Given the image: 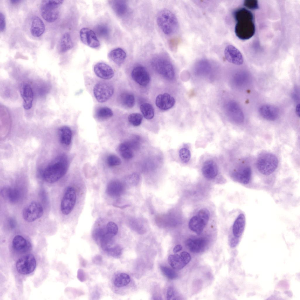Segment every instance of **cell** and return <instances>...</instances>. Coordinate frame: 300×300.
Wrapping results in <instances>:
<instances>
[{"label": "cell", "mask_w": 300, "mask_h": 300, "mask_svg": "<svg viewBox=\"0 0 300 300\" xmlns=\"http://www.w3.org/2000/svg\"><path fill=\"white\" fill-rule=\"evenodd\" d=\"M168 260L172 267L176 270L182 269L186 265L181 256L177 254L170 255Z\"/></svg>", "instance_id": "cell-30"}, {"label": "cell", "mask_w": 300, "mask_h": 300, "mask_svg": "<svg viewBox=\"0 0 300 300\" xmlns=\"http://www.w3.org/2000/svg\"><path fill=\"white\" fill-rule=\"evenodd\" d=\"M131 75L133 80L140 85L145 86L150 80L149 74L145 68L139 66L134 67L132 71Z\"/></svg>", "instance_id": "cell-13"}, {"label": "cell", "mask_w": 300, "mask_h": 300, "mask_svg": "<svg viewBox=\"0 0 300 300\" xmlns=\"http://www.w3.org/2000/svg\"><path fill=\"white\" fill-rule=\"evenodd\" d=\"M105 227L107 233L112 237L116 235L118 232L117 226L114 222H109Z\"/></svg>", "instance_id": "cell-40"}, {"label": "cell", "mask_w": 300, "mask_h": 300, "mask_svg": "<svg viewBox=\"0 0 300 300\" xmlns=\"http://www.w3.org/2000/svg\"><path fill=\"white\" fill-rule=\"evenodd\" d=\"M179 155L182 161L185 163L188 162L191 157L190 151L185 148H182L180 150Z\"/></svg>", "instance_id": "cell-41"}, {"label": "cell", "mask_w": 300, "mask_h": 300, "mask_svg": "<svg viewBox=\"0 0 300 300\" xmlns=\"http://www.w3.org/2000/svg\"><path fill=\"white\" fill-rule=\"evenodd\" d=\"M156 106L160 109L165 110H168L174 105L175 100L170 94L165 93L159 94L156 99Z\"/></svg>", "instance_id": "cell-17"}, {"label": "cell", "mask_w": 300, "mask_h": 300, "mask_svg": "<svg viewBox=\"0 0 300 300\" xmlns=\"http://www.w3.org/2000/svg\"><path fill=\"white\" fill-rule=\"evenodd\" d=\"M9 225L11 229H13L15 227L16 225L15 221L13 219H10L8 220Z\"/></svg>", "instance_id": "cell-50"}, {"label": "cell", "mask_w": 300, "mask_h": 300, "mask_svg": "<svg viewBox=\"0 0 300 300\" xmlns=\"http://www.w3.org/2000/svg\"><path fill=\"white\" fill-rule=\"evenodd\" d=\"M66 156L61 155L54 158L41 173V178L50 183H54L62 178L66 173L68 167Z\"/></svg>", "instance_id": "cell-2"}, {"label": "cell", "mask_w": 300, "mask_h": 300, "mask_svg": "<svg viewBox=\"0 0 300 300\" xmlns=\"http://www.w3.org/2000/svg\"><path fill=\"white\" fill-rule=\"evenodd\" d=\"M111 6L114 12L119 16H124L127 11L128 5L125 1H112Z\"/></svg>", "instance_id": "cell-29"}, {"label": "cell", "mask_w": 300, "mask_h": 300, "mask_svg": "<svg viewBox=\"0 0 300 300\" xmlns=\"http://www.w3.org/2000/svg\"><path fill=\"white\" fill-rule=\"evenodd\" d=\"M6 27V22L5 17L4 14L0 13V30L1 31H4Z\"/></svg>", "instance_id": "cell-48"}, {"label": "cell", "mask_w": 300, "mask_h": 300, "mask_svg": "<svg viewBox=\"0 0 300 300\" xmlns=\"http://www.w3.org/2000/svg\"><path fill=\"white\" fill-rule=\"evenodd\" d=\"M229 110L232 120L237 123L242 122L244 119V115L238 105L234 102H232L229 104Z\"/></svg>", "instance_id": "cell-26"}, {"label": "cell", "mask_w": 300, "mask_h": 300, "mask_svg": "<svg viewBox=\"0 0 300 300\" xmlns=\"http://www.w3.org/2000/svg\"><path fill=\"white\" fill-rule=\"evenodd\" d=\"M10 1L12 3L16 4L17 3H18V2L20 1H21L18 0H10Z\"/></svg>", "instance_id": "cell-53"}, {"label": "cell", "mask_w": 300, "mask_h": 300, "mask_svg": "<svg viewBox=\"0 0 300 300\" xmlns=\"http://www.w3.org/2000/svg\"><path fill=\"white\" fill-rule=\"evenodd\" d=\"M186 247L192 252L198 253L204 250L206 246V240L201 238L188 239L186 243Z\"/></svg>", "instance_id": "cell-22"}, {"label": "cell", "mask_w": 300, "mask_h": 300, "mask_svg": "<svg viewBox=\"0 0 300 300\" xmlns=\"http://www.w3.org/2000/svg\"><path fill=\"white\" fill-rule=\"evenodd\" d=\"M124 187L122 184L117 180L110 182L107 185L106 191L107 193L112 197H117L123 192Z\"/></svg>", "instance_id": "cell-27"}, {"label": "cell", "mask_w": 300, "mask_h": 300, "mask_svg": "<svg viewBox=\"0 0 300 300\" xmlns=\"http://www.w3.org/2000/svg\"><path fill=\"white\" fill-rule=\"evenodd\" d=\"M278 160L274 154L269 152L261 153L258 157L256 166L259 172L265 175L273 173L277 167Z\"/></svg>", "instance_id": "cell-4"}, {"label": "cell", "mask_w": 300, "mask_h": 300, "mask_svg": "<svg viewBox=\"0 0 300 300\" xmlns=\"http://www.w3.org/2000/svg\"><path fill=\"white\" fill-rule=\"evenodd\" d=\"M113 115L112 110L107 107L99 108L96 112L97 117L100 119H106L111 117Z\"/></svg>", "instance_id": "cell-37"}, {"label": "cell", "mask_w": 300, "mask_h": 300, "mask_svg": "<svg viewBox=\"0 0 300 300\" xmlns=\"http://www.w3.org/2000/svg\"><path fill=\"white\" fill-rule=\"evenodd\" d=\"M176 293L175 289L173 287L171 286L167 289L166 297L168 300H176L175 298Z\"/></svg>", "instance_id": "cell-45"}, {"label": "cell", "mask_w": 300, "mask_h": 300, "mask_svg": "<svg viewBox=\"0 0 300 300\" xmlns=\"http://www.w3.org/2000/svg\"><path fill=\"white\" fill-rule=\"evenodd\" d=\"M109 59L118 65L122 64L126 57V53L122 49L118 48L111 50L108 54Z\"/></svg>", "instance_id": "cell-28"}, {"label": "cell", "mask_w": 300, "mask_h": 300, "mask_svg": "<svg viewBox=\"0 0 300 300\" xmlns=\"http://www.w3.org/2000/svg\"><path fill=\"white\" fill-rule=\"evenodd\" d=\"M246 225L244 214L240 213L234 221L232 226V232L235 237L239 238L243 234Z\"/></svg>", "instance_id": "cell-24"}, {"label": "cell", "mask_w": 300, "mask_h": 300, "mask_svg": "<svg viewBox=\"0 0 300 300\" xmlns=\"http://www.w3.org/2000/svg\"><path fill=\"white\" fill-rule=\"evenodd\" d=\"M132 150L126 141L121 144L119 146V150L121 155L125 159H130L133 157Z\"/></svg>", "instance_id": "cell-35"}, {"label": "cell", "mask_w": 300, "mask_h": 300, "mask_svg": "<svg viewBox=\"0 0 300 300\" xmlns=\"http://www.w3.org/2000/svg\"><path fill=\"white\" fill-rule=\"evenodd\" d=\"M76 195L74 189L69 187L66 189L62 200L60 209L64 215L69 214L73 210L76 204Z\"/></svg>", "instance_id": "cell-8"}, {"label": "cell", "mask_w": 300, "mask_h": 300, "mask_svg": "<svg viewBox=\"0 0 300 300\" xmlns=\"http://www.w3.org/2000/svg\"><path fill=\"white\" fill-rule=\"evenodd\" d=\"M259 112L264 119L270 121L276 120L279 115V110L275 107L270 105H264L259 109Z\"/></svg>", "instance_id": "cell-19"}, {"label": "cell", "mask_w": 300, "mask_h": 300, "mask_svg": "<svg viewBox=\"0 0 300 300\" xmlns=\"http://www.w3.org/2000/svg\"><path fill=\"white\" fill-rule=\"evenodd\" d=\"M130 281V278L128 274L124 273H121L115 276L113 282L116 287H121L127 285Z\"/></svg>", "instance_id": "cell-33"}, {"label": "cell", "mask_w": 300, "mask_h": 300, "mask_svg": "<svg viewBox=\"0 0 300 300\" xmlns=\"http://www.w3.org/2000/svg\"><path fill=\"white\" fill-rule=\"evenodd\" d=\"M96 31L98 35L102 37H106L109 33L108 28L104 25H98L96 28Z\"/></svg>", "instance_id": "cell-43"}, {"label": "cell", "mask_w": 300, "mask_h": 300, "mask_svg": "<svg viewBox=\"0 0 300 300\" xmlns=\"http://www.w3.org/2000/svg\"><path fill=\"white\" fill-rule=\"evenodd\" d=\"M21 94L23 100V106L25 110H29L32 106L33 93L31 87L28 84H23L21 89Z\"/></svg>", "instance_id": "cell-18"}, {"label": "cell", "mask_w": 300, "mask_h": 300, "mask_svg": "<svg viewBox=\"0 0 300 300\" xmlns=\"http://www.w3.org/2000/svg\"><path fill=\"white\" fill-rule=\"evenodd\" d=\"M209 214L207 209L204 208L200 209L197 215L192 217L189 221V229L197 235H200L208 222Z\"/></svg>", "instance_id": "cell-7"}, {"label": "cell", "mask_w": 300, "mask_h": 300, "mask_svg": "<svg viewBox=\"0 0 300 300\" xmlns=\"http://www.w3.org/2000/svg\"><path fill=\"white\" fill-rule=\"evenodd\" d=\"M251 176L250 167L245 166L240 168L234 172L232 176L234 179L241 184L246 185L249 183Z\"/></svg>", "instance_id": "cell-16"}, {"label": "cell", "mask_w": 300, "mask_h": 300, "mask_svg": "<svg viewBox=\"0 0 300 300\" xmlns=\"http://www.w3.org/2000/svg\"><path fill=\"white\" fill-rule=\"evenodd\" d=\"M45 29L42 21L38 17H34L32 19L30 29L32 35L34 37H39L43 33Z\"/></svg>", "instance_id": "cell-25"}, {"label": "cell", "mask_w": 300, "mask_h": 300, "mask_svg": "<svg viewBox=\"0 0 300 300\" xmlns=\"http://www.w3.org/2000/svg\"><path fill=\"white\" fill-rule=\"evenodd\" d=\"M160 268L163 274L168 279H173L178 277L177 273L173 270L166 266L161 265Z\"/></svg>", "instance_id": "cell-39"}, {"label": "cell", "mask_w": 300, "mask_h": 300, "mask_svg": "<svg viewBox=\"0 0 300 300\" xmlns=\"http://www.w3.org/2000/svg\"><path fill=\"white\" fill-rule=\"evenodd\" d=\"M140 110L143 116L147 120L151 119L154 116V110L152 106L149 103L142 104L140 107Z\"/></svg>", "instance_id": "cell-36"}, {"label": "cell", "mask_w": 300, "mask_h": 300, "mask_svg": "<svg viewBox=\"0 0 300 300\" xmlns=\"http://www.w3.org/2000/svg\"><path fill=\"white\" fill-rule=\"evenodd\" d=\"M93 92L97 101L103 103L106 101L112 96L114 92V88L108 83L101 82L94 86Z\"/></svg>", "instance_id": "cell-11"}, {"label": "cell", "mask_w": 300, "mask_h": 300, "mask_svg": "<svg viewBox=\"0 0 300 300\" xmlns=\"http://www.w3.org/2000/svg\"><path fill=\"white\" fill-rule=\"evenodd\" d=\"M244 4L247 8L250 9H256L258 7L257 1L246 0L244 2Z\"/></svg>", "instance_id": "cell-46"}, {"label": "cell", "mask_w": 300, "mask_h": 300, "mask_svg": "<svg viewBox=\"0 0 300 300\" xmlns=\"http://www.w3.org/2000/svg\"><path fill=\"white\" fill-rule=\"evenodd\" d=\"M153 68L159 74L169 79L173 78L175 72L171 62L166 58L161 56L154 57L151 62Z\"/></svg>", "instance_id": "cell-6"}, {"label": "cell", "mask_w": 300, "mask_h": 300, "mask_svg": "<svg viewBox=\"0 0 300 300\" xmlns=\"http://www.w3.org/2000/svg\"><path fill=\"white\" fill-rule=\"evenodd\" d=\"M202 170L203 175L208 179L214 178L218 173L217 165L214 161L211 160L207 161L204 163Z\"/></svg>", "instance_id": "cell-23"}, {"label": "cell", "mask_w": 300, "mask_h": 300, "mask_svg": "<svg viewBox=\"0 0 300 300\" xmlns=\"http://www.w3.org/2000/svg\"><path fill=\"white\" fill-rule=\"evenodd\" d=\"M180 255L186 265L191 260L190 255L188 252L185 251L182 252L181 253Z\"/></svg>", "instance_id": "cell-47"}, {"label": "cell", "mask_w": 300, "mask_h": 300, "mask_svg": "<svg viewBox=\"0 0 300 300\" xmlns=\"http://www.w3.org/2000/svg\"><path fill=\"white\" fill-rule=\"evenodd\" d=\"M12 246L15 250L21 253L26 252L31 248L30 243L22 236L19 235L15 236L13 238Z\"/></svg>", "instance_id": "cell-21"}, {"label": "cell", "mask_w": 300, "mask_h": 300, "mask_svg": "<svg viewBox=\"0 0 300 300\" xmlns=\"http://www.w3.org/2000/svg\"><path fill=\"white\" fill-rule=\"evenodd\" d=\"M36 265V260L34 256L32 254H28L18 260L16 263V267L19 273L25 275L33 272Z\"/></svg>", "instance_id": "cell-10"}, {"label": "cell", "mask_w": 300, "mask_h": 300, "mask_svg": "<svg viewBox=\"0 0 300 300\" xmlns=\"http://www.w3.org/2000/svg\"><path fill=\"white\" fill-rule=\"evenodd\" d=\"M43 212V207L40 203L32 201L24 208L22 216L26 221L31 222L41 217Z\"/></svg>", "instance_id": "cell-9"}, {"label": "cell", "mask_w": 300, "mask_h": 300, "mask_svg": "<svg viewBox=\"0 0 300 300\" xmlns=\"http://www.w3.org/2000/svg\"><path fill=\"white\" fill-rule=\"evenodd\" d=\"M182 246L180 245H176L173 249V251L175 253L180 251L182 249Z\"/></svg>", "instance_id": "cell-51"}, {"label": "cell", "mask_w": 300, "mask_h": 300, "mask_svg": "<svg viewBox=\"0 0 300 300\" xmlns=\"http://www.w3.org/2000/svg\"><path fill=\"white\" fill-rule=\"evenodd\" d=\"M157 25L163 33L166 35L175 33L179 28L178 19L170 11L164 9L158 13L156 18Z\"/></svg>", "instance_id": "cell-3"}, {"label": "cell", "mask_w": 300, "mask_h": 300, "mask_svg": "<svg viewBox=\"0 0 300 300\" xmlns=\"http://www.w3.org/2000/svg\"><path fill=\"white\" fill-rule=\"evenodd\" d=\"M73 43L70 35L65 33L62 36L60 43V50L62 53L65 52L71 49L73 47Z\"/></svg>", "instance_id": "cell-32"}, {"label": "cell", "mask_w": 300, "mask_h": 300, "mask_svg": "<svg viewBox=\"0 0 300 300\" xmlns=\"http://www.w3.org/2000/svg\"><path fill=\"white\" fill-rule=\"evenodd\" d=\"M121 162L120 158L114 155L108 156L107 158V163L110 166H115L120 165Z\"/></svg>", "instance_id": "cell-42"}, {"label": "cell", "mask_w": 300, "mask_h": 300, "mask_svg": "<svg viewBox=\"0 0 300 300\" xmlns=\"http://www.w3.org/2000/svg\"><path fill=\"white\" fill-rule=\"evenodd\" d=\"M120 100L122 104L127 108H132L135 104L134 96L130 93H122L120 96Z\"/></svg>", "instance_id": "cell-34"}, {"label": "cell", "mask_w": 300, "mask_h": 300, "mask_svg": "<svg viewBox=\"0 0 300 300\" xmlns=\"http://www.w3.org/2000/svg\"><path fill=\"white\" fill-rule=\"evenodd\" d=\"M300 104L297 105L296 107V114L298 116L300 117Z\"/></svg>", "instance_id": "cell-52"}, {"label": "cell", "mask_w": 300, "mask_h": 300, "mask_svg": "<svg viewBox=\"0 0 300 300\" xmlns=\"http://www.w3.org/2000/svg\"><path fill=\"white\" fill-rule=\"evenodd\" d=\"M1 194L3 198L12 203L18 202L21 197V191L16 188H4L1 190Z\"/></svg>", "instance_id": "cell-20"}, {"label": "cell", "mask_w": 300, "mask_h": 300, "mask_svg": "<svg viewBox=\"0 0 300 300\" xmlns=\"http://www.w3.org/2000/svg\"><path fill=\"white\" fill-rule=\"evenodd\" d=\"M81 42L85 45L93 48L98 47L100 45L99 41L95 32L88 28H83L79 32Z\"/></svg>", "instance_id": "cell-12"}, {"label": "cell", "mask_w": 300, "mask_h": 300, "mask_svg": "<svg viewBox=\"0 0 300 300\" xmlns=\"http://www.w3.org/2000/svg\"><path fill=\"white\" fill-rule=\"evenodd\" d=\"M239 238L234 237L233 238L230 242V246L232 248L236 247L239 242Z\"/></svg>", "instance_id": "cell-49"}, {"label": "cell", "mask_w": 300, "mask_h": 300, "mask_svg": "<svg viewBox=\"0 0 300 300\" xmlns=\"http://www.w3.org/2000/svg\"><path fill=\"white\" fill-rule=\"evenodd\" d=\"M59 136L60 141L63 144L68 145L71 142L72 132L69 127L64 126L59 129Z\"/></svg>", "instance_id": "cell-31"}, {"label": "cell", "mask_w": 300, "mask_h": 300, "mask_svg": "<svg viewBox=\"0 0 300 300\" xmlns=\"http://www.w3.org/2000/svg\"><path fill=\"white\" fill-rule=\"evenodd\" d=\"M63 2V0L42 1L40 12L42 17L49 23L55 21L59 16L58 8Z\"/></svg>", "instance_id": "cell-5"}, {"label": "cell", "mask_w": 300, "mask_h": 300, "mask_svg": "<svg viewBox=\"0 0 300 300\" xmlns=\"http://www.w3.org/2000/svg\"><path fill=\"white\" fill-rule=\"evenodd\" d=\"M234 16L237 21L235 28L236 35L242 40L251 38L255 31L252 13L245 9H240L234 12Z\"/></svg>", "instance_id": "cell-1"}, {"label": "cell", "mask_w": 300, "mask_h": 300, "mask_svg": "<svg viewBox=\"0 0 300 300\" xmlns=\"http://www.w3.org/2000/svg\"><path fill=\"white\" fill-rule=\"evenodd\" d=\"M143 119L142 115L138 113H132L128 117L129 122L134 126H138L141 123Z\"/></svg>", "instance_id": "cell-38"}, {"label": "cell", "mask_w": 300, "mask_h": 300, "mask_svg": "<svg viewBox=\"0 0 300 300\" xmlns=\"http://www.w3.org/2000/svg\"><path fill=\"white\" fill-rule=\"evenodd\" d=\"M107 250L111 255L116 256L120 255L122 252V248L119 246H116L112 248H108Z\"/></svg>", "instance_id": "cell-44"}, {"label": "cell", "mask_w": 300, "mask_h": 300, "mask_svg": "<svg viewBox=\"0 0 300 300\" xmlns=\"http://www.w3.org/2000/svg\"><path fill=\"white\" fill-rule=\"evenodd\" d=\"M225 57L229 62L236 65H242L243 62V58L239 50L232 45L226 46L224 51Z\"/></svg>", "instance_id": "cell-14"}, {"label": "cell", "mask_w": 300, "mask_h": 300, "mask_svg": "<svg viewBox=\"0 0 300 300\" xmlns=\"http://www.w3.org/2000/svg\"><path fill=\"white\" fill-rule=\"evenodd\" d=\"M96 75L104 79H109L113 77L114 71L112 67L108 64L102 62L96 63L94 67Z\"/></svg>", "instance_id": "cell-15"}]
</instances>
